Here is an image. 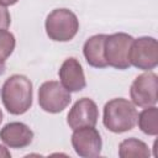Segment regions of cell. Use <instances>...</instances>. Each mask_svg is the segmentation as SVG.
Instances as JSON below:
<instances>
[{"instance_id": "1", "label": "cell", "mask_w": 158, "mask_h": 158, "mask_svg": "<svg viewBox=\"0 0 158 158\" xmlns=\"http://www.w3.org/2000/svg\"><path fill=\"white\" fill-rule=\"evenodd\" d=\"M1 100L5 109L12 115L25 114L32 105V83L21 74L6 79L1 89Z\"/></svg>"}, {"instance_id": "2", "label": "cell", "mask_w": 158, "mask_h": 158, "mask_svg": "<svg viewBox=\"0 0 158 158\" xmlns=\"http://www.w3.org/2000/svg\"><path fill=\"white\" fill-rule=\"evenodd\" d=\"M138 112L135 105L122 98L107 101L104 106V126L114 132L122 133L132 130L137 123Z\"/></svg>"}, {"instance_id": "3", "label": "cell", "mask_w": 158, "mask_h": 158, "mask_svg": "<svg viewBox=\"0 0 158 158\" xmlns=\"http://www.w3.org/2000/svg\"><path fill=\"white\" fill-rule=\"evenodd\" d=\"M47 36L57 42H68L74 38L79 30L77 15L68 9H56L46 19Z\"/></svg>"}, {"instance_id": "4", "label": "cell", "mask_w": 158, "mask_h": 158, "mask_svg": "<svg viewBox=\"0 0 158 158\" xmlns=\"http://www.w3.org/2000/svg\"><path fill=\"white\" fill-rule=\"evenodd\" d=\"M133 37L118 32L107 36L104 42V56L107 65L116 69H127L130 64V49Z\"/></svg>"}, {"instance_id": "5", "label": "cell", "mask_w": 158, "mask_h": 158, "mask_svg": "<svg viewBox=\"0 0 158 158\" xmlns=\"http://www.w3.org/2000/svg\"><path fill=\"white\" fill-rule=\"evenodd\" d=\"M70 100V91H68L59 81H44L38 89V104L46 112H60L69 105Z\"/></svg>"}, {"instance_id": "6", "label": "cell", "mask_w": 158, "mask_h": 158, "mask_svg": "<svg viewBox=\"0 0 158 158\" xmlns=\"http://www.w3.org/2000/svg\"><path fill=\"white\" fill-rule=\"evenodd\" d=\"M130 64L142 69L151 70L158 64V43L153 37H139L133 40L130 49Z\"/></svg>"}, {"instance_id": "7", "label": "cell", "mask_w": 158, "mask_h": 158, "mask_svg": "<svg viewBox=\"0 0 158 158\" xmlns=\"http://www.w3.org/2000/svg\"><path fill=\"white\" fill-rule=\"evenodd\" d=\"M157 90H158V78L157 74L152 72L143 73L138 75L130 89V95L133 105L139 107L153 106L157 102Z\"/></svg>"}, {"instance_id": "8", "label": "cell", "mask_w": 158, "mask_h": 158, "mask_svg": "<svg viewBox=\"0 0 158 158\" xmlns=\"http://www.w3.org/2000/svg\"><path fill=\"white\" fill-rule=\"evenodd\" d=\"M72 146L75 153L83 158L98 157L101 152L102 141L100 133L93 126H85L73 130Z\"/></svg>"}, {"instance_id": "9", "label": "cell", "mask_w": 158, "mask_h": 158, "mask_svg": "<svg viewBox=\"0 0 158 158\" xmlns=\"http://www.w3.org/2000/svg\"><path fill=\"white\" fill-rule=\"evenodd\" d=\"M98 117H99V110L96 104L89 98H81L70 109L67 117V122L72 130L85 126L95 127L98 122Z\"/></svg>"}, {"instance_id": "10", "label": "cell", "mask_w": 158, "mask_h": 158, "mask_svg": "<svg viewBox=\"0 0 158 158\" xmlns=\"http://www.w3.org/2000/svg\"><path fill=\"white\" fill-rule=\"evenodd\" d=\"M60 84L68 91H80L86 86L81 64L77 58H67L58 72Z\"/></svg>"}, {"instance_id": "11", "label": "cell", "mask_w": 158, "mask_h": 158, "mask_svg": "<svg viewBox=\"0 0 158 158\" xmlns=\"http://www.w3.org/2000/svg\"><path fill=\"white\" fill-rule=\"evenodd\" d=\"M0 139L10 148H23L32 142L33 132L22 122H10L0 130Z\"/></svg>"}, {"instance_id": "12", "label": "cell", "mask_w": 158, "mask_h": 158, "mask_svg": "<svg viewBox=\"0 0 158 158\" xmlns=\"http://www.w3.org/2000/svg\"><path fill=\"white\" fill-rule=\"evenodd\" d=\"M106 35H95L86 40L83 47L84 57L89 65L94 68H105L107 63L104 56V42Z\"/></svg>"}, {"instance_id": "13", "label": "cell", "mask_w": 158, "mask_h": 158, "mask_svg": "<svg viewBox=\"0 0 158 158\" xmlns=\"http://www.w3.org/2000/svg\"><path fill=\"white\" fill-rule=\"evenodd\" d=\"M118 156L121 158H146L149 156V149L144 142L132 137L120 143Z\"/></svg>"}, {"instance_id": "14", "label": "cell", "mask_w": 158, "mask_h": 158, "mask_svg": "<svg viewBox=\"0 0 158 158\" xmlns=\"http://www.w3.org/2000/svg\"><path fill=\"white\" fill-rule=\"evenodd\" d=\"M137 123L141 131L149 136H157L158 133V110L157 107H146L137 117Z\"/></svg>"}, {"instance_id": "15", "label": "cell", "mask_w": 158, "mask_h": 158, "mask_svg": "<svg viewBox=\"0 0 158 158\" xmlns=\"http://www.w3.org/2000/svg\"><path fill=\"white\" fill-rule=\"evenodd\" d=\"M15 48V37L6 28H0V75L5 73L6 59L11 56Z\"/></svg>"}, {"instance_id": "16", "label": "cell", "mask_w": 158, "mask_h": 158, "mask_svg": "<svg viewBox=\"0 0 158 158\" xmlns=\"http://www.w3.org/2000/svg\"><path fill=\"white\" fill-rule=\"evenodd\" d=\"M11 23V16L7 9L0 5V28H7Z\"/></svg>"}, {"instance_id": "17", "label": "cell", "mask_w": 158, "mask_h": 158, "mask_svg": "<svg viewBox=\"0 0 158 158\" xmlns=\"http://www.w3.org/2000/svg\"><path fill=\"white\" fill-rule=\"evenodd\" d=\"M10 157H11V154L7 151V148L0 144V158H10Z\"/></svg>"}, {"instance_id": "18", "label": "cell", "mask_w": 158, "mask_h": 158, "mask_svg": "<svg viewBox=\"0 0 158 158\" xmlns=\"http://www.w3.org/2000/svg\"><path fill=\"white\" fill-rule=\"evenodd\" d=\"M19 0H0V5H2V6H11V5H14V4H16Z\"/></svg>"}, {"instance_id": "19", "label": "cell", "mask_w": 158, "mask_h": 158, "mask_svg": "<svg viewBox=\"0 0 158 158\" xmlns=\"http://www.w3.org/2000/svg\"><path fill=\"white\" fill-rule=\"evenodd\" d=\"M1 121H2V111L0 109V123H1Z\"/></svg>"}]
</instances>
